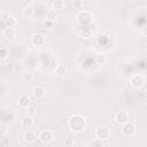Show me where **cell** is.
Listing matches in <instances>:
<instances>
[{
    "instance_id": "obj_1",
    "label": "cell",
    "mask_w": 147,
    "mask_h": 147,
    "mask_svg": "<svg viewBox=\"0 0 147 147\" xmlns=\"http://www.w3.org/2000/svg\"><path fill=\"white\" fill-rule=\"evenodd\" d=\"M68 127L76 133H80L85 130L86 127V119L84 116L82 115H72L69 119H68Z\"/></svg>"
},
{
    "instance_id": "obj_2",
    "label": "cell",
    "mask_w": 147,
    "mask_h": 147,
    "mask_svg": "<svg viewBox=\"0 0 147 147\" xmlns=\"http://www.w3.org/2000/svg\"><path fill=\"white\" fill-rule=\"evenodd\" d=\"M121 132L124 137H133L137 133V126L136 124H133L132 122H126L125 124L122 125L121 127Z\"/></svg>"
},
{
    "instance_id": "obj_3",
    "label": "cell",
    "mask_w": 147,
    "mask_h": 147,
    "mask_svg": "<svg viewBox=\"0 0 147 147\" xmlns=\"http://www.w3.org/2000/svg\"><path fill=\"white\" fill-rule=\"evenodd\" d=\"M77 22H78L80 25H83V26L88 25V24L92 22V14H91L90 11H87V10H82V11H79L78 15H77Z\"/></svg>"
},
{
    "instance_id": "obj_4",
    "label": "cell",
    "mask_w": 147,
    "mask_h": 147,
    "mask_svg": "<svg viewBox=\"0 0 147 147\" xmlns=\"http://www.w3.org/2000/svg\"><path fill=\"white\" fill-rule=\"evenodd\" d=\"M130 84L134 88H141L145 85V77L142 75H140V74L132 75L130 77Z\"/></svg>"
},
{
    "instance_id": "obj_5",
    "label": "cell",
    "mask_w": 147,
    "mask_h": 147,
    "mask_svg": "<svg viewBox=\"0 0 147 147\" xmlns=\"http://www.w3.org/2000/svg\"><path fill=\"white\" fill-rule=\"evenodd\" d=\"M95 138H98L102 141L108 140L110 138V130L107 126H99L95 130Z\"/></svg>"
},
{
    "instance_id": "obj_6",
    "label": "cell",
    "mask_w": 147,
    "mask_h": 147,
    "mask_svg": "<svg viewBox=\"0 0 147 147\" xmlns=\"http://www.w3.org/2000/svg\"><path fill=\"white\" fill-rule=\"evenodd\" d=\"M38 138L42 144H49V142L53 141L54 134H53V132L51 130H42V131H40Z\"/></svg>"
},
{
    "instance_id": "obj_7",
    "label": "cell",
    "mask_w": 147,
    "mask_h": 147,
    "mask_svg": "<svg viewBox=\"0 0 147 147\" xmlns=\"http://www.w3.org/2000/svg\"><path fill=\"white\" fill-rule=\"evenodd\" d=\"M31 42L34 46H44L46 42V37L42 33H33L31 36Z\"/></svg>"
},
{
    "instance_id": "obj_8",
    "label": "cell",
    "mask_w": 147,
    "mask_h": 147,
    "mask_svg": "<svg viewBox=\"0 0 147 147\" xmlns=\"http://www.w3.org/2000/svg\"><path fill=\"white\" fill-rule=\"evenodd\" d=\"M115 121H116L117 124L123 125V124H125L126 122H129V114H127L126 111H124V110H121V111H118V113L116 114Z\"/></svg>"
},
{
    "instance_id": "obj_9",
    "label": "cell",
    "mask_w": 147,
    "mask_h": 147,
    "mask_svg": "<svg viewBox=\"0 0 147 147\" xmlns=\"http://www.w3.org/2000/svg\"><path fill=\"white\" fill-rule=\"evenodd\" d=\"M23 140L26 144H34V141L37 140V134L36 132H33L32 130H26L23 134Z\"/></svg>"
},
{
    "instance_id": "obj_10",
    "label": "cell",
    "mask_w": 147,
    "mask_h": 147,
    "mask_svg": "<svg viewBox=\"0 0 147 147\" xmlns=\"http://www.w3.org/2000/svg\"><path fill=\"white\" fill-rule=\"evenodd\" d=\"M21 124H22V127L23 129H26V130L31 129L32 125H33V118H32V116L29 115V114L26 116H23L22 119H21Z\"/></svg>"
},
{
    "instance_id": "obj_11",
    "label": "cell",
    "mask_w": 147,
    "mask_h": 147,
    "mask_svg": "<svg viewBox=\"0 0 147 147\" xmlns=\"http://www.w3.org/2000/svg\"><path fill=\"white\" fill-rule=\"evenodd\" d=\"M17 103L21 108H28L31 103V100H30V96L26 95V94H22L20 95V98L17 99Z\"/></svg>"
},
{
    "instance_id": "obj_12",
    "label": "cell",
    "mask_w": 147,
    "mask_h": 147,
    "mask_svg": "<svg viewBox=\"0 0 147 147\" xmlns=\"http://www.w3.org/2000/svg\"><path fill=\"white\" fill-rule=\"evenodd\" d=\"M32 94H33V96H34L37 100H40V99H42V98L45 96L46 90H45L44 86H40V85H39V86H36V87L33 88Z\"/></svg>"
},
{
    "instance_id": "obj_13",
    "label": "cell",
    "mask_w": 147,
    "mask_h": 147,
    "mask_svg": "<svg viewBox=\"0 0 147 147\" xmlns=\"http://www.w3.org/2000/svg\"><path fill=\"white\" fill-rule=\"evenodd\" d=\"M54 72H55V75L59 76V77H64V76L68 74V69H67L65 65H63V64H59V65L55 67Z\"/></svg>"
},
{
    "instance_id": "obj_14",
    "label": "cell",
    "mask_w": 147,
    "mask_h": 147,
    "mask_svg": "<svg viewBox=\"0 0 147 147\" xmlns=\"http://www.w3.org/2000/svg\"><path fill=\"white\" fill-rule=\"evenodd\" d=\"M2 34L6 38H14L15 37V30L11 26H6L3 29V31H2Z\"/></svg>"
},
{
    "instance_id": "obj_15",
    "label": "cell",
    "mask_w": 147,
    "mask_h": 147,
    "mask_svg": "<svg viewBox=\"0 0 147 147\" xmlns=\"http://www.w3.org/2000/svg\"><path fill=\"white\" fill-rule=\"evenodd\" d=\"M107 61H108V57H107V55H106L105 53H99V54H96V56H95V62H96L98 64H105Z\"/></svg>"
},
{
    "instance_id": "obj_16",
    "label": "cell",
    "mask_w": 147,
    "mask_h": 147,
    "mask_svg": "<svg viewBox=\"0 0 147 147\" xmlns=\"http://www.w3.org/2000/svg\"><path fill=\"white\" fill-rule=\"evenodd\" d=\"M57 18V14H56V10L55 9H49L46 11V20L48 21H55Z\"/></svg>"
},
{
    "instance_id": "obj_17",
    "label": "cell",
    "mask_w": 147,
    "mask_h": 147,
    "mask_svg": "<svg viewBox=\"0 0 147 147\" xmlns=\"http://www.w3.org/2000/svg\"><path fill=\"white\" fill-rule=\"evenodd\" d=\"M53 7H54L55 10L61 11V10L64 9V1L63 0H54L53 1Z\"/></svg>"
},
{
    "instance_id": "obj_18",
    "label": "cell",
    "mask_w": 147,
    "mask_h": 147,
    "mask_svg": "<svg viewBox=\"0 0 147 147\" xmlns=\"http://www.w3.org/2000/svg\"><path fill=\"white\" fill-rule=\"evenodd\" d=\"M33 74L31 72V71H25V72H23V75H22V78H23V80L24 82H26V83H30V82H32L33 80Z\"/></svg>"
},
{
    "instance_id": "obj_19",
    "label": "cell",
    "mask_w": 147,
    "mask_h": 147,
    "mask_svg": "<svg viewBox=\"0 0 147 147\" xmlns=\"http://www.w3.org/2000/svg\"><path fill=\"white\" fill-rule=\"evenodd\" d=\"M33 7L32 6H30V5H28V6H25L24 7V9H23V14H24V16H26V17H31L32 15H33Z\"/></svg>"
},
{
    "instance_id": "obj_20",
    "label": "cell",
    "mask_w": 147,
    "mask_h": 147,
    "mask_svg": "<svg viewBox=\"0 0 147 147\" xmlns=\"http://www.w3.org/2000/svg\"><path fill=\"white\" fill-rule=\"evenodd\" d=\"M9 55V49L7 47H1L0 48V59L1 60H6Z\"/></svg>"
},
{
    "instance_id": "obj_21",
    "label": "cell",
    "mask_w": 147,
    "mask_h": 147,
    "mask_svg": "<svg viewBox=\"0 0 147 147\" xmlns=\"http://www.w3.org/2000/svg\"><path fill=\"white\" fill-rule=\"evenodd\" d=\"M80 34L83 38H90L92 36V31L90 28H83L82 31H80Z\"/></svg>"
},
{
    "instance_id": "obj_22",
    "label": "cell",
    "mask_w": 147,
    "mask_h": 147,
    "mask_svg": "<svg viewBox=\"0 0 147 147\" xmlns=\"http://www.w3.org/2000/svg\"><path fill=\"white\" fill-rule=\"evenodd\" d=\"M5 22H6V26H11V28H14V25L16 24V18L13 17V16H9Z\"/></svg>"
},
{
    "instance_id": "obj_23",
    "label": "cell",
    "mask_w": 147,
    "mask_h": 147,
    "mask_svg": "<svg viewBox=\"0 0 147 147\" xmlns=\"http://www.w3.org/2000/svg\"><path fill=\"white\" fill-rule=\"evenodd\" d=\"M28 114L33 116L36 114V105L34 103H30V106L28 107Z\"/></svg>"
},
{
    "instance_id": "obj_24",
    "label": "cell",
    "mask_w": 147,
    "mask_h": 147,
    "mask_svg": "<svg viewBox=\"0 0 147 147\" xmlns=\"http://www.w3.org/2000/svg\"><path fill=\"white\" fill-rule=\"evenodd\" d=\"M72 6L76 8V9H79L83 7V0H74L72 1Z\"/></svg>"
},
{
    "instance_id": "obj_25",
    "label": "cell",
    "mask_w": 147,
    "mask_h": 147,
    "mask_svg": "<svg viewBox=\"0 0 147 147\" xmlns=\"http://www.w3.org/2000/svg\"><path fill=\"white\" fill-rule=\"evenodd\" d=\"M0 131H1V134L5 136V134L7 133V131H8V126H7L5 123H1V124H0Z\"/></svg>"
},
{
    "instance_id": "obj_26",
    "label": "cell",
    "mask_w": 147,
    "mask_h": 147,
    "mask_svg": "<svg viewBox=\"0 0 147 147\" xmlns=\"http://www.w3.org/2000/svg\"><path fill=\"white\" fill-rule=\"evenodd\" d=\"M72 145H74V140H72L71 138H67V139L64 140V146L70 147V146H72Z\"/></svg>"
},
{
    "instance_id": "obj_27",
    "label": "cell",
    "mask_w": 147,
    "mask_h": 147,
    "mask_svg": "<svg viewBox=\"0 0 147 147\" xmlns=\"http://www.w3.org/2000/svg\"><path fill=\"white\" fill-rule=\"evenodd\" d=\"M102 145H103V141L98 138H95V140L92 142V146H102Z\"/></svg>"
},
{
    "instance_id": "obj_28",
    "label": "cell",
    "mask_w": 147,
    "mask_h": 147,
    "mask_svg": "<svg viewBox=\"0 0 147 147\" xmlns=\"http://www.w3.org/2000/svg\"><path fill=\"white\" fill-rule=\"evenodd\" d=\"M44 25L47 26V29H52V26L54 25V22H53V21H48V20H46L45 23H44Z\"/></svg>"
},
{
    "instance_id": "obj_29",
    "label": "cell",
    "mask_w": 147,
    "mask_h": 147,
    "mask_svg": "<svg viewBox=\"0 0 147 147\" xmlns=\"http://www.w3.org/2000/svg\"><path fill=\"white\" fill-rule=\"evenodd\" d=\"M9 16H10V15H9V14H7V13H5V11H2V13H1V18H2V21H6Z\"/></svg>"
},
{
    "instance_id": "obj_30",
    "label": "cell",
    "mask_w": 147,
    "mask_h": 147,
    "mask_svg": "<svg viewBox=\"0 0 147 147\" xmlns=\"http://www.w3.org/2000/svg\"><path fill=\"white\" fill-rule=\"evenodd\" d=\"M141 33H142V36H144V37H146V38H147V25H146L145 28H142Z\"/></svg>"
}]
</instances>
